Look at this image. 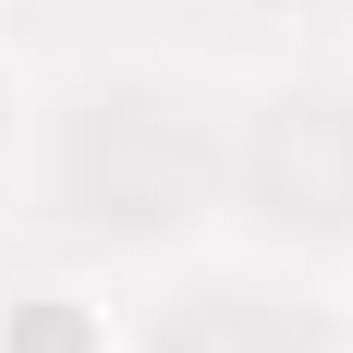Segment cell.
<instances>
[{
  "label": "cell",
  "instance_id": "cell-1",
  "mask_svg": "<svg viewBox=\"0 0 353 353\" xmlns=\"http://www.w3.org/2000/svg\"><path fill=\"white\" fill-rule=\"evenodd\" d=\"M219 183H232L219 122L171 73H98V85H73L49 110V171H37V195L73 232L159 244V232H183V219L219 208Z\"/></svg>",
  "mask_w": 353,
  "mask_h": 353
},
{
  "label": "cell",
  "instance_id": "cell-2",
  "mask_svg": "<svg viewBox=\"0 0 353 353\" xmlns=\"http://www.w3.org/2000/svg\"><path fill=\"white\" fill-rule=\"evenodd\" d=\"M244 208L281 232V244H353V73L317 85H281V98L244 122Z\"/></svg>",
  "mask_w": 353,
  "mask_h": 353
},
{
  "label": "cell",
  "instance_id": "cell-3",
  "mask_svg": "<svg viewBox=\"0 0 353 353\" xmlns=\"http://www.w3.org/2000/svg\"><path fill=\"white\" fill-rule=\"evenodd\" d=\"M146 353H317V317H292L281 292H183V305H159V329H146Z\"/></svg>",
  "mask_w": 353,
  "mask_h": 353
}]
</instances>
